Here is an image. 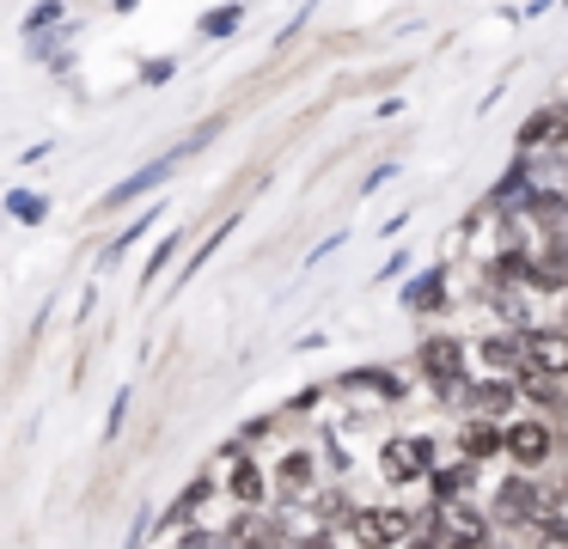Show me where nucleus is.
Segmentation results:
<instances>
[{
	"label": "nucleus",
	"instance_id": "nucleus-1",
	"mask_svg": "<svg viewBox=\"0 0 568 549\" xmlns=\"http://www.w3.org/2000/svg\"><path fill=\"white\" fill-rule=\"evenodd\" d=\"M221 495L233 500L239 512H257L263 500L275 495V476L263 470L257 458H251L245 446H226V470H221Z\"/></svg>",
	"mask_w": 568,
	"mask_h": 549
},
{
	"label": "nucleus",
	"instance_id": "nucleus-2",
	"mask_svg": "<svg viewBox=\"0 0 568 549\" xmlns=\"http://www.w3.org/2000/svg\"><path fill=\"white\" fill-rule=\"evenodd\" d=\"M348 531H355L361 549H404V543H416L422 519L409 507H361Z\"/></svg>",
	"mask_w": 568,
	"mask_h": 549
},
{
	"label": "nucleus",
	"instance_id": "nucleus-3",
	"mask_svg": "<svg viewBox=\"0 0 568 549\" xmlns=\"http://www.w3.org/2000/svg\"><path fill=\"white\" fill-rule=\"evenodd\" d=\"M416 366H422V378H428L440 397H465L470 373H465V342L458 336H428L422 354H416Z\"/></svg>",
	"mask_w": 568,
	"mask_h": 549
},
{
	"label": "nucleus",
	"instance_id": "nucleus-4",
	"mask_svg": "<svg viewBox=\"0 0 568 549\" xmlns=\"http://www.w3.org/2000/svg\"><path fill=\"white\" fill-rule=\"evenodd\" d=\"M379 476H385L392 488L428 482V476H434V446H428V434H404V439H392V446L379 451Z\"/></svg>",
	"mask_w": 568,
	"mask_h": 549
},
{
	"label": "nucleus",
	"instance_id": "nucleus-5",
	"mask_svg": "<svg viewBox=\"0 0 568 549\" xmlns=\"http://www.w3.org/2000/svg\"><path fill=\"white\" fill-rule=\"evenodd\" d=\"M507 458H514L519 470H544V464L556 458V427L538 421V415H514V421H507Z\"/></svg>",
	"mask_w": 568,
	"mask_h": 549
},
{
	"label": "nucleus",
	"instance_id": "nucleus-6",
	"mask_svg": "<svg viewBox=\"0 0 568 549\" xmlns=\"http://www.w3.org/2000/svg\"><path fill=\"white\" fill-rule=\"evenodd\" d=\"M275 500H287V507H300V500H318V451L294 446L275 458Z\"/></svg>",
	"mask_w": 568,
	"mask_h": 549
},
{
	"label": "nucleus",
	"instance_id": "nucleus-7",
	"mask_svg": "<svg viewBox=\"0 0 568 549\" xmlns=\"http://www.w3.org/2000/svg\"><path fill=\"white\" fill-rule=\"evenodd\" d=\"M544 512H550V495H544V488L531 482L526 470L507 476V482L495 488V519H507V525H538Z\"/></svg>",
	"mask_w": 568,
	"mask_h": 549
},
{
	"label": "nucleus",
	"instance_id": "nucleus-8",
	"mask_svg": "<svg viewBox=\"0 0 568 549\" xmlns=\"http://www.w3.org/2000/svg\"><path fill=\"white\" fill-rule=\"evenodd\" d=\"M458 403H470V409L489 415V421H507V415L519 409V385H514V378H470Z\"/></svg>",
	"mask_w": 568,
	"mask_h": 549
},
{
	"label": "nucleus",
	"instance_id": "nucleus-9",
	"mask_svg": "<svg viewBox=\"0 0 568 549\" xmlns=\"http://www.w3.org/2000/svg\"><path fill=\"white\" fill-rule=\"evenodd\" d=\"M458 458H470V464L507 458V421H489V415H470V421H465V434H458Z\"/></svg>",
	"mask_w": 568,
	"mask_h": 549
},
{
	"label": "nucleus",
	"instance_id": "nucleus-10",
	"mask_svg": "<svg viewBox=\"0 0 568 549\" xmlns=\"http://www.w3.org/2000/svg\"><path fill=\"white\" fill-rule=\"evenodd\" d=\"M519 342H526V360L531 366H544V373H556L562 378L568 373V329H519Z\"/></svg>",
	"mask_w": 568,
	"mask_h": 549
},
{
	"label": "nucleus",
	"instance_id": "nucleus-11",
	"mask_svg": "<svg viewBox=\"0 0 568 549\" xmlns=\"http://www.w3.org/2000/svg\"><path fill=\"white\" fill-rule=\"evenodd\" d=\"M428 488H434V500H440V507H458V500H465L470 488H477V464H470V458H446V464H434Z\"/></svg>",
	"mask_w": 568,
	"mask_h": 549
},
{
	"label": "nucleus",
	"instance_id": "nucleus-12",
	"mask_svg": "<svg viewBox=\"0 0 568 549\" xmlns=\"http://www.w3.org/2000/svg\"><path fill=\"white\" fill-rule=\"evenodd\" d=\"M477 360L489 366L495 378H514L519 366H526V342H519V329H514V336H501V329H495V336H483L477 342Z\"/></svg>",
	"mask_w": 568,
	"mask_h": 549
},
{
	"label": "nucleus",
	"instance_id": "nucleus-13",
	"mask_svg": "<svg viewBox=\"0 0 568 549\" xmlns=\"http://www.w3.org/2000/svg\"><path fill=\"white\" fill-rule=\"evenodd\" d=\"M514 385H519V397H526L531 409H562V397H568V390H562V378H556V373H544V366H531V360L514 373Z\"/></svg>",
	"mask_w": 568,
	"mask_h": 549
},
{
	"label": "nucleus",
	"instance_id": "nucleus-14",
	"mask_svg": "<svg viewBox=\"0 0 568 549\" xmlns=\"http://www.w3.org/2000/svg\"><path fill=\"white\" fill-rule=\"evenodd\" d=\"M214 482H221V476H196V482H190L184 495L172 500V507H165V519H160L165 531H190V525H196V507L214 495Z\"/></svg>",
	"mask_w": 568,
	"mask_h": 549
},
{
	"label": "nucleus",
	"instance_id": "nucleus-15",
	"mask_svg": "<svg viewBox=\"0 0 568 549\" xmlns=\"http://www.w3.org/2000/svg\"><path fill=\"white\" fill-rule=\"evenodd\" d=\"M172 177V159H160V165H148V171H135L129 183H116L111 195H104V207H123V202H135V195H148V190H160V183Z\"/></svg>",
	"mask_w": 568,
	"mask_h": 549
},
{
	"label": "nucleus",
	"instance_id": "nucleus-16",
	"mask_svg": "<svg viewBox=\"0 0 568 549\" xmlns=\"http://www.w3.org/2000/svg\"><path fill=\"white\" fill-rule=\"evenodd\" d=\"M440 299H446V268H434V275H422L416 287L404 293V305H409V312H434Z\"/></svg>",
	"mask_w": 568,
	"mask_h": 549
},
{
	"label": "nucleus",
	"instance_id": "nucleus-17",
	"mask_svg": "<svg viewBox=\"0 0 568 549\" xmlns=\"http://www.w3.org/2000/svg\"><path fill=\"white\" fill-rule=\"evenodd\" d=\"M245 19V7H221V12H209L202 19V37H233V24Z\"/></svg>",
	"mask_w": 568,
	"mask_h": 549
},
{
	"label": "nucleus",
	"instance_id": "nucleus-18",
	"mask_svg": "<svg viewBox=\"0 0 568 549\" xmlns=\"http://www.w3.org/2000/svg\"><path fill=\"white\" fill-rule=\"evenodd\" d=\"M7 207H13L19 220H43V214H50V202H43V195H19V190L7 195Z\"/></svg>",
	"mask_w": 568,
	"mask_h": 549
},
{
	"label": "nucleus",
	"instance_id": "nucleus-19",
	"mask_svg": "<svg viewBox=\"0 0 568 549\" xmlns=\"http://www.w3.org/2000/svg\"><path fill=\"white\" fill-rule=\"evenodd\" d=\"M55 19H62V7H55V0H43V7L26 19V31H43V24H55Z\"/></svg>",
	"mask_w": 568,
	"mask_h": 549
},
{
	"label": "nucleus",
	"instance_id": "nucleus-20",
	"mask_svg": "<svg viewBox=\"0 0 568 549\" xmlns=\"http://www.w3.org/2000/svg\"><path fill=\"white\" fill-rule=\"evenodd\" d=\"M141 73H148V85H165V80H172V73H178V61H148V68H141Z\"/></svg>",
	"mask_w": 568,
	"mask_h": 549
},
{
	"label": "nucleus",
	"instance_id": "nucleus-21",
	"mask_svg": "<svg viewBox=\"0 0 568 549\" xmlns=\"http://www.w3.org/2000/svg\"><path fill=\"white\" fill-rule=\"evenodd\" d=\"M392 177H397V171H392V165H379V171H373V177H361V195L385 190V183H392Z\"/></svg>",
	"mask_w": 568,
	"mask_h": 549
},
{
	"label": "nucleus",
	"instance_id": "nucleus-22",
	"mask_svg": "<svg viewBox=\"0 0 568 549\" xmlns=\"http://www.w3.org/2000/svg\"><path fill=\"white\" fill-rule=\"evenodd\" d=\"M129 7H135V0H116V12H129Z\"/></svg>",
	"mask_w": 568,
	"mask_h": 549
}]
</instances>
